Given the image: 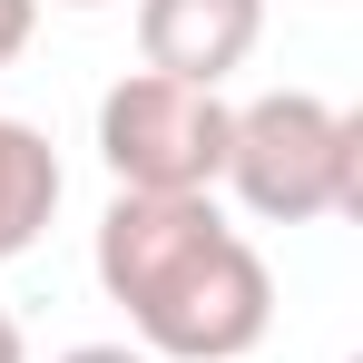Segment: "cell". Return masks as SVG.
Masks as SVG:
<instances>
[{"label": "cell", "mask_w": 363, "mask_h": 363, "mask_svg": "<svg viewBox=\"0 0 363 363\" xmlns=\"http://www.w3.org/2000/svg\"><path fill=\"white\" fill-rule=\"evenodd\" d=\"M89 255L147 363H245L275 324V275L216 196H108Z\"/></svg>", "instance_id": "cell-1"}, {"label": "cell", "mask_w": 363, "mask_h": 363, "mask_svg": "<svg viewBox=\"0 0 363 363\" xmlns=\"http://www.w3.org/2000/svg\"><path fill=\"white\" fill-rule=\"evenodd\" d=\"M245 216L265 226H314L363 206V118L314 99V89H265L226 118V177Z\"/></svg>", "instance_id": "cell-2"}, {"label": "cell", "mask_w": 363, "mask_h": 363, "mask_svg": "<svg viewBox=\"0 0 363 363\" xmlns=\"http://www.w3.org/2000/svg\"><path fill=\"white\" fill-rule=\"evenodd\" d=\"M226 118L236 108L216 89L128 69L99 99V157H108L118 196H216V177H226Z\"/></svg>", "instance_id": "cell-3"}, {"label": "cell", "mask_w": 363, "mask_h": 363, "mask_svg": "<svg viewBox=\"0 0 363 363\" xmlns=\"http://www.w3.org/2000/svg\"><path fill=\"white\" fill-rule=\"evenodd\" d=\"M255 40H265V0H138V60L186 89L236 79Z\"/></svg>", "instance_id": "cell-4"}, {"label": "cell", "mask_w": 363, "mask_h": 363, "mask_svg": "<svg viewBox=\"0 0 363 363\" xmlns=\"http://www.w3.org/2000/svg\"><path fill=\"white\" fill-rule=\"evenodd\" d=\"M60 186H69V177H60V147H50L30 118H0V265L30 255V245L50 236Z\"/></svg>", "instance_id": "cell-5"}, {"label": "cell", "mask_w": 363, "mask_h": 363, "mask_svg": "<svg viewBox=\"0 0 363 363\" xmlns=\"http://www.w3.org/2000/svg\"><path fill=\"white\" fill-rule=\"evenodd\" d=\"M30 30H40V0H0V69L30 50Z\"/></svg>", "instance_id": "cell-6"}, {"label": "cell", "mask_w": 363, "mask_h": 363, "mask_svg": "<svg viewBox=\"0 0 363 363\" xmlns=\"http://www.w3.org/2000/svg\"><path fill=\"white\" fill-rule=\"evenodd\" d=\"M60 363H147V354H138V344H69Z\"/></svg>", "instance_id": "cell-7"}, {"label": "cell", "mask_w": 363, "mask_h": 363, "mask_svg": "<svg viewBox=\"0 0 363 363\" xmlns=\"http://www.w3.org/2000/svg\"><path fill=\"white\" fill-rule=\"evenodd\" d=\"M0 363H30V344H20V314L0 304Z\"/></svg>", "instance_id": "cell-8"}, {"label": "cell", "mask_w": 363, "mask_h": 363, "mask_svg": "<svg viewBox=\"0 0 363 363\" xmlns=\"http://www.w3.org/2000/svg\"><path fill=\"white\" fill-rule=\"evenodd\" d=\"M60 10H108V0H60Z\"/></svg>", "instance_id": "cell-9"}]
</instances>
